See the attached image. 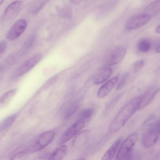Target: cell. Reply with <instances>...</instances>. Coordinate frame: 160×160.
<instances>
[{
	"mask_svg": "<svg viewBox=\"0 0 160 160\" xmlns=\"http://www.w3.org/2000/svg\"><path fill=\"white\" fill-rule=\"evenodd\" d=\"M122 95V93L119 94L111 101L106 108V111L107 112L112 109V108L114 106L118 101L119 100Z\"/></svg>",
	"mask_w": 160,
	"mask_h": 160,
	"instance_id": "24",
	"label": "cell"
},
{
	"mask_svg": "<svg viewBox=\"0 0 160 160\" xmlns=\"http://www.w3.org/2000/svg\"><path fill=\"white\" fill-rule=\"evenodd\" d=\"M7 48V43L6 41L2 40L0 41V55L5 51Z\"/></svg>",
	"mask_w": 160,
	"mask_h": 160,
	"instance_id": "27",
	"label": "cell"
},
{
	"mask_svg": "<svg viewBox=\"0 0 160 160\" xmlns=\"http://www.w3.org/2000/svg\"><path fill=\"white\" fill-rule=\"evenodd\" d=\"M42 57V54L38 53L27 60L18 68L17 71V75L21 76L28 72L40 61Z\"/></svg>",
	"mask_w": 160,
	"mask_h": 160,
	"instance_id": "9",
	"label": "cell"
},
{
	"mask_svg": "<svg viewBox=\"0 0 160 160\" xmlns=\"http://www.w3.org/2000/svg\"><path fill=\"white\" fill-rule=\"evenodd\" d=\"M141 98L134 97L127 102L119 111L110 124L109 131L112 133L120 130L127 121L138 110Z\"/></svg>",
	"mask_w": 160,
	"mask_h": 160,
	"instance_id": "1",
	"label": "cell"
},
{
	"mask_svg": "<svg viewBox=\"0 0 160 160\" xmlns=\"http://www.w3.org/2000/svg\"><path fill=\"white\" fill-rule=\"evenodd\" d=\"M4 1V0H0V5L3 3Z\"/></svg>",
	"mask_w": 160,
	"mask_h": 160,
	"instance_id": "32",
	"label": "cell"
},
{
	"mask_svg": "<svg viewBox=\"0 0 160 160\" xmlns=\"http://www.w3.org/2000/svg\"><path fill=\"white\" fill-rule=\"evenodd\" d=\"M151 47V44L150 42L146 39L140 40L138 44V49L142 52H148L150 50Z\"/></svg>",
	"mask_w": 160,
	"mask_h": 160,
	"instance_id": "19",
	"label": "cell"
},
{
	"mask_svg": "<svg viewBox=\"0 0 160 160\" xmlns=\"http://www.w3.org/2000/svg\"><path fill=\"white\" fill-rule=\"evenodd\" d=\"M122 139L119 138L116 140L107 150L103 156L102 160L111 159L114 156L117 149L121 143Z\"/></svg>",
	"mask_w": 160,
	"mask_h": 160,
	"instance_id": "15",
	"label": "cell"
},
{
	"mask_svg": "<svg viewBox=\"0 0 160 160\" xmlns=\"http://www.w3.org/2000/svg\"><path fill=\"white\" fill-rule=\"evenodd\" d=\"M16 118V116L15 115H12L8 117L2 122V127L4 128L8 127L13 123Z\"/></svg>",
	"mask_w": 160,
	"mask_h": 160,
	"instance_id": "22",
	"label": "cell"
},
{
	"mask_svg": "<svg viewBox=\"0 0 160 160\" xmlns=\"http://www.w3.org/2000/svg\"><path fill=\"white\" fill-rule=\"evenodd\" d=\"M85 123L84 121L78 119L63 133L59 140L58 144H63L78 134L83 129Z\"/></svg>",
	"mask_w": 160,
	"mask_h": 160,
	"instance_id": "6",
	"label": "cell"
},
{
	"mask_svg": "<svg viewBox=\"0 0 160 160\" xmlns=\"http://www.w3.org/2000/svg\"><path fill=\"white\" fill-rule=\"evenodd\" d=\"M3 75V70L2 68L0 67V81L2 78Z\"/></svg>",
	"mask_w": 160,
	"mask_h": 160,
	"instance_id": "30",
	"label": "cell"
},
{
	"mask_svg": "<svg viewBox=\"0 0 160 160\" xmlns=\"http://www.w3.org/2000/svg\"><path fill=\"white\" fill-rule=\"evenodd\" d=\"M71 2L74 4H79L86 0H70Z\"/></svg>",
	"mask_w": 160,
	"mask_h": 160,
	"instance_id": "29",
	"label": "cell"
},
{
	"mask_svg": "<svg viewBox=\"0 0 160 160\" xmlns=\"http://www.w3.org/2000/svg\"><path fill=\"white\" fill-rule=\"evenodd\" d=\"M138 134L133 132L130 134L121 144L116 154L118 160L130 159L132 156V149L138 138Z\"/></svg>",
	"mask_w": 160,
	"mask_h": 160,
	"instance_id": "3",
	"label": "cell"
},
{
	"mask_svg": "<svg viewBox=\"0 0 160 160\" xmlns=\"http://www.w3.org/2000/svg\"><path fill=\"white\" fill-rule=\"evenodd\" d=\"M155 51L157 53H159L160 52V43L159 41H157L155 43Z\"/></svg>",
	"mask_w": 160,
	"mask_h": 160,
	"instance_id": "28",
	"label": "cell"
},
{
	"mask_svg": "<svg viewBox=\"0 0 160 160\" xmlns=\"http://www.w3.org/2000/svg\"><path fill=\"white\" fill-rule=\"evenodd\" d=\"M157 32L159 34L160 33V25H159L156 29Z\"/></svg>",
	"mask_w": 160,
	"mask_h": 160,
	"instance_id": "31",
	"label": "cell"
},
{
	"mask_svg": "<svg viewBox=\"0 0 160 160\" xmlns=\"http://www.w3.org/2000/svg\"><path fill=\"white\" fill-rule=\"evenodd\" d=\"M128 76V74L126 73L122 77L120 81L116 88V90H118L121 89L125 84Z\"/></svg>",
	"mask_w": 160,
	"mask_h": 160,
	"instance_id": "25",
	"label": "cell"
},
{
	"mask_svg": "<svg viewBox=\"0 0 160 160\" xmlns=\"http://www.w3.org/2000/svg\"><path fill=\"white\" fill-rule=\"evenodd\" d=\"M34 41V38L32 36L28 38L25 42L23 45V49L27 50L30 48L32 45Z\"/></svg>",
	"mask_w": 160,
	"mask_h": 160,
	"instance_id": "26",
	"label": "cell"
},
{
	"mask_svg": "<svg viewBox=\"0 0 160 160\" xmlns=\"http://www.w3.org/2000/svg\"><path fill=\"white\" fill-rule=\"evenodd\" d=\"M146 60L142 59L136 62L133 66V70L135 72L139 71L145 65Z\"/></svg>",
	"mask_w": 160,
	"mask_h": 160,
	"instance_id": "23",
	"label": "cell"
},
{
	"mask_svg": "<svg viewBox=\"0 0 160 160\" xmlns=\"http://www.w3.org/2000/svg\"><path fill=\"white\" fill-rule=\"evenodd\" d=\"M151 18L150 16L144 13L133 16L127 21L126 27L129 30L137 29L147 23Z\"/></svg>",
	"mask_w": 160,
	"mask_h": 160,
	"instance_id": "5",
	"label": "cell"
},
{
	"mask_svg": "<svg viewBox=\"0 0 160 160\" xmlns=\"http://www.w3.org/2000/svg\"><path fill=\"white\" fill-rule=\"evenodd\" d=\"M118 79V76H116L102 85L98 91V97L102 98L107 96L112 91L117 83Z\"/></svg>",
	"mask_w": 160,
	"mask_h": 160,
	"instance_id": "11",
	"label": "cell"
},
{
	"mask_svg": "<svg viewBox=\"0 0 160 160\" xmlns=\"http://www.w3.org/2000/svg\"><path fill=\"white\" fill-rule=\"evenodd\" d=\"M160 0H156L147 6L144 10V13L151 17L157 15L160 11Z\"/></svg>",
	"mask_w": 160,
	"mask_h": 160,
	"instance_id": "17",
	"label": "cell"
},
{
	"mask_svg": "<svg viewBox=\"0 0 160 160\" xmlns=\"http://www.w3.org/2000/svg\"><path fill=\"white\" fill-rule=\"evenodd\" d=\"M127 52L125 47L118 46L113 48L110 52L107 58V64L113 65L121 61L125 57Z\"/></svg>",
	"mask_w": 160,
	"mask_h": 160,
	"instance_id": "8",
	"label": "cell"
},
{
	"mask_svg": "<svg viewBox=\"0 0 160 160\" xmlns=\"http://www.w3.org/2000/svg\"><path fill=\"white\" fill-rule=\"evenodd\" d=\"M94 111L93 109L88 108L83 109L80 113L78 119L82 120L85 122L92 117Z\"/></svg>",
	"mask_w": 160,
	"mask_h": 160,
	"instance_id": "20",
	"label": "cell"
},
{
	"mask_svg": "<svg viewBox=\"0 0 160 160\" xmlns=\"http://www.w3.org/2000/svg\"><path fill=\"white\" fill-rule=\"evenodd\" d=\"M79 105L77 103H74L71 105L67 109L64 115L65 119L70 118L78 111Z\"/></svg>",
	"mask_w": 160,
	"mask_h": 160,
	"instance_id": "21",
	"label": "cell"
},
{
	"mask_svg": "<svg viewBox=\"0 0 160 160\" xmlns=\"http://www.w3.org/2000/svg\"><path fill=\"white\" fill-rule=\"evenodd\" d=\"M112 71L109 68H104L99 69L93 79V83L95 85L102 83L108 79L112 75Z\"/></svg>",
	"mask_w": 160,
	"mask_h": 160,
	"instance_id": "12",
	"label": "cell"
},
{
	"mask_svg": "<svg viewBox=\"0 0 160 160\" xmlns=\"http://www.w3.org/2000/svg\"><path fill=\"white\" fill-rule=\"evenodd\" d=\"M159 120L151 122L143 132L142 138L143 146L147 148H151L157 142L160 133Z\"/></svg>",
	"mask_w": 160,
	"mask_h": 160,
	"instance_id": "2",
	"label": "cell"
},
{
	"mask_svg": "<svg viewBox=\"0 0 160 160\" xmlns=\"http://www.w3.org/2000/svg\"><path fill=\"white\" fill-rule=\"evenodd\" d=\"M27 26L26 20L19 19L15 22L9 30L7 35L9 40H14L18 38L24 31Z\"/></svg>",
	"mask_w": 160,
	"mask_h": 160,
	"instance_id": "7",
	"label": "cell"
},
{
	"mask_svg": "<svg viewBox=\"0 0 160 160\" xmlns=\"http://www.w3.org/2000/svg\"><path fill=\"white\" fill-rule=\"evenodd\" d=\"M17 92V89L14 88L11 89L4 93L0 99L1 102L2 104H6L10 101L15 96Z\"/></svg>",
	"mask_w": 160,
	"mask_h": 160,
	"instance_id": "18",
	"label": "cell"
},
{
	"mask_svg": "<svg viewBox=\"0 0 160 160\" xmlns=\"http://www.w3.org/2000/svg\"><path fill=\"white\" fill-rule=\"evenodd\" d=\"M89 131L84 130L79 132L73 139L72 145L74 148H80L86 143L88 138Z\"/></svg>",
	"mask_w": 160,
	"mask_h": 160,
	"instance_id": "14",
	"label": "cell"
},
{
	"mask_svg": "<svg viewBox=\"0 0 160 160\" xmlns=\"http://www.w3.org/2000/svg\"><path fill=\"white\" fill-rule=\"evenodd\" d=\"M21 5V2L16 1L9 5L5 10L2 18L4 20L12 19L18 12Z\"/></svg>",
	"mask_w": 160,
	"mask_h": 160,
	"instance_id": "10",
	"label": "cell"
},
{
	"mask_svg": "<svg viewBox=\"0 0 160 160\" xmlns=\"http://www.w3.org/2000/svg\"><path fill=\"white\" fill-rule=\"evenodd\" d=\"M159 88H152L148 90L140 97L141 100L138 110L148 105L159 92Z\"/></svg>",
	"mask_w": 160,
	"mask_h": 160,
	"instance_id": "13",
	"label": "cell"
},
{
	"mask_svg": "<svg viewBox=\"0 0 160 160\" xmlns=\"http://www.w3.org/2000/svg\"><path fill=\"white\" fill-rule=\"evenodd\" d=\"M67 146L62 145L55 149L48 157V159L60 160L62 159L66 153Z\"/></svg>",
	"mask_w": 160,
	"mask_h": 160,
	"instance_id": "16",
	"label": "cell"
},
{
	"mask_svg": "<svg viewBox=\"0 0 160 160\" xmlns=\"http://www.w3.org/2000/svg\"><path fill=\"white\" fill-rule=\"evenodd\" d=\"M55 136V132L52 130L42 132L36 138L29 150L36 152L41 150L51 142Z\"/></svg>",
	"mask_w": 160,
	"mask_h": 160,
	"instance_id": "4",
	"label": "cell"
}]
</instances>
